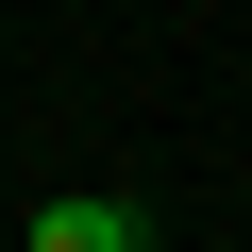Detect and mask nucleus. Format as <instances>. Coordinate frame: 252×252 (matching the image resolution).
<instances>
[{
	"label": "nucleus",
	"instance_id": "1",
	"mask_svg": "<svg viewBox=\"0 0 252 252\" xmlns=\"http://www.w3.org/2000/svg\"><path fill=\"white\" fill-rule=\"evenodd\" d=\"M34 252H152L135 202H34Z\"/></svg>",
	"mask_w": 252,
	"mask_h": 252
}]
</instances>
